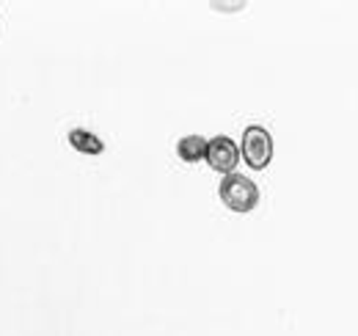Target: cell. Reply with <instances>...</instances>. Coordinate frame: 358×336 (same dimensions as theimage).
Wrapping results in <instances>:
<instances>
[{
	"mask_svg": "<svg viewBox=\"0 0 358 336\" xmlns=\"http://www.w3.org/2000/svg\"><path fill=\"white\" fill-rule=\"evenodd\" d=\"M221 202L229 210L248 212L259 204V188L240 174H226L221 179Z\"/></svg>",
	"mask_w": 358,
	"mask_h": 336,
	"instance_id": "cell-1",
	"label": "cell"
},
{
	"mask_svg": "<svg viewBox=\"0 0 358 336\" xmlns=\"http://www.w3.org/2000/svg\"><path fill=\"white\" fill-rule=\"evenodd\" d=\"M204 160L221 174H231L234 166L240 163V149L229 135H215L207 141V158Z\"/></svg>",
	"mask_w": 358,
	"mask_h": 336,
	"instance_id": "cell-3",
	"label": "cell"
},
{
	"mask_svg": "<svg viewBox=\"0 0 358 336\" xmlns=\"http://www.w3.org/2000/svg\"><path fill=\"white\" fill-rule=\"evenodd\" d=\"M69 144L78 149V152H83V155H102L105 152V144L89 132V130H83V127H75L72 132H69Z\"/></svg>",
	"mask_w": 358,
	"mask_h": 336,
	"instance_id": "cell-5",
	"label": "cell"
},
{
	"mask_svg": "<svg viewBox=\"0 0 358 336\" xmlns=\"http://www.w3.org/2000/svg\"><path fill=\"white\" fill-rule=\"evenodd\" d=\"M177 155L185 163H199L207 158V141L201 135H185L177 144Z\"/></svg>",
	"mask_w": 358,
	"mask_h": 336,
	"instance_id": "cell-4",
	"label": "cell"
},
{
	"mask_svg": "<svg viewBox=\"0 0 358 336\" xmlns=\"http://www.w3.org/2000/svg\"><path fill=\"white\" fill-rule=\"evenodd\" d=\"M273 158V135L265 127L251 125L243 132V160L251 168L262 171Z\"/></svg>",
	"mask_w": 358,
	"mask_h": 336,
	"instance_id": "cell-2",
	"label": "cell"
}]
</instances>
